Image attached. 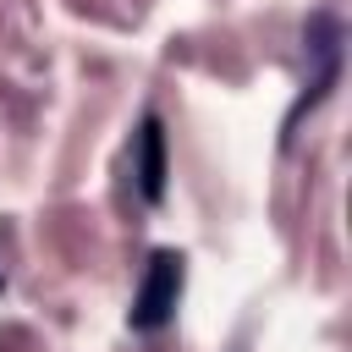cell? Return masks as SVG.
Segmentation results:
<instances>
[{"label": "cell", "instance_id": "1", "mask_svg": "<svg viewBox=\"0 0 352 352\" xmlns=\"http://www.w3.org/2000/svg\"><path fill=\"white\" fill-rule=\"evenodd\" d=\"M182 280H187V264L182 253L160 248L143 270V286H138V302H132V330H165L176 319V302H182Z\"/></svg>", "mask_w": 352, "mask_h": 352}, {"label": "cell", "instance_id": "2", "mask_svg": "<svg viewBox=\"0 0 352 352\" xmlns=\"http://www.w3.org/2000/svg\"><path fill=\"white\" fill-rule=\"evenodd\" d=\"M138 192L148 204L165 198V126H160V116H143V126H138Z\"/></svg>", "mask_w": 352, "mask_h": 352}]
</instances>
